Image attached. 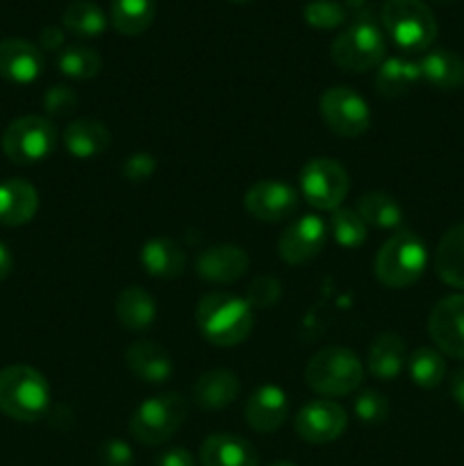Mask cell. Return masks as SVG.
Here are the masks:
<instances>
[{
    "instance_id": "17",
    "label": "cell",
    "mask_w": 464,
    "mask_h": 466,
    "mask_svg": "<svg viewBox=\"0 0 464 466\" xmlns=\"http://www.w3.org/2000/svg\"><path fill=\"white\" fill-rule=\"evenodd\" d=\"M44 71V55L25 39L0 41V77L14 85H30Z\"/></svg>"
},
{
    "instance_id": "37",
    "label": "cell",
    "mask_w": 464,
    "mask_h": 466,
    "mask_svg": "<svg viewBox=\"0 0 464 466\" xmlns=\"http://www.w3.org/2000/svg\"><path fill=\"white\" fill-rule=\"evenodd\" d=\"M280 282L276 280L273 276H257L248 287V296H246V303L250 308H257V309H267L273 308L280 299Z\"/></svg>"
},
{
    "instance_id": "16",
    "label": "cell",
    "mask_w": 464,
    "mask_h": 466,
    "mask_svg": "<svg viewBox=\"0 0 464 466\" xmlns=\"http://www.w3.org/2000/svg\"><path fill=\"white\" fill-rule=\"evenodd\" d=\"M248 253L239 246L221 244L205 248L196 259V273L203 280L217 282V285H230L237 282L248 271Z\"/></svg>"
},
{
    "instance_id": "44",
    "label": "cell",
    "mask_w": 464,
    "mask_h": 466,
    "mask_svg": "<svg viewBox=\"0 0 464 466\" xmlns=\"http://www.w3.org/2000/svg\"><path fill=\"white\" fill-rule=\"evenodd\" d=\"M12 268H14L12 253H9L7 246L0 244V282H3L9 273H12Z\"/></svg>"
},
{
    "instance_id": "46",
    "label": "cell",
    "mask_w": 464,
    "mask_h": 466,
    "mask_svg": "<svg viewBox=\"0 0 464 466\" xmlns=\"http://www.w3.org/2000/svg\"><path fill=\"white\" fill-rule=\"evenodd\" d=\"M232 3H250V0H232Z\"/></svg>"
},
{
    "instance_id": "32",
    "label": "cell",
    "mask_w": 464,
    "mask_h": 466,
    "mask_svg": "<svg viewBox=\"0 0 464 466\" xmlns=\"http://www.w3.org/2000/svg\"><path fill=\"white\" fill-rule=\"evenodd\" d=\"M408 371L414 385L423 387V390H432V387L441 385V380H444L446 362L439 350L430 349V346H419L408 358Z\"/></svg>"
},
{
    "instance_id": "33",
    "label": "cell",
    "mask_w": 464,
    "mask_h": 466,
    "mask_svg": "<svg viewBox=\"0 0 464 466\" xmlns=\"http://www.w3.org/2000/svg\"><path fill=\"white\" fill-rule=\"evenodd\" d=\"M57 66L71 80H94L103 68V57L89 46H68L59 53Z\"/></svg>"
},
{
    "instance_id": "40",
    "label": "cell",
    "mask_w": 464,
    "mask_h": 466,
    "mask_svg": "<svg viewBox=\"0 0 464 466\" xmlns=\"http://www.w3.org/2000/svg\"><path fill=\"white\" fill-rule=\"evenodd\" d=\"M155 168H157V162H155L153 155L135 153L126 159L121 171L130 182H146L150 176H153Z\"/></svg>"
},
{
    "instance_id": "13",
    "label": "cell",
    "mask_w": 464,
    "mask_h": 466,
    "mask_svg": "<svg viewBox=\"0 0 464 466\" xmlns=\"http://www.w3.org/2000/svg\"><path fill=\"white\" fill-rule=\"evenodd\" d=\"M428 332L441 353L464 360V294L446 296L432 308Z\"/></svg>"
},
{
    "instance_id": "23",
    "label": "cell",
    "mask_w": 464,
    "mask_h": 466,
    "mask_svg": "<svg viewBox=\"0 0 464 466\" xmlns=\"http://www.w3.org/2000/svg\"><path fill=\"white\" fill-rule=\"evenodd\" d=\"M112 135H109L107 126L96 118H80L73 121L71 126L64 130L62 144L73 157L77 159H89L107 150Z\"/></svg>"
},
{
    "instance_id": "6",
    "label": "cell",
    "mask_w": 464,
    "mask_h": 466,
    "mask_svg": "<svg viewBox=\"0 0 464 466\" xmlns=\"http://www.w3.org/2000/svg\"><path fill=\"white\" fill-rule=\"evenodd\" d=\"M189 405L177 391L150 396L135 410L130 419V432L144 446H159L171 440L185 423Z\"/></svg>"
},
{
    "instance_id": "35",
    "label": "cell",
    "mask_w": 464,
    "mask_h": 466,
    "mask_svg": "<svg viewBox=\"0 0 464 466\" xmlns=\"http://www.w3.org/2000/svg\"><path fill=\"white\" fill-rule=\"evenodd\" d=\"M303 18L317 30H335L346 21V9L335 0H314L305 5Z\"/></svg>"
},
{
    "instance_id": "10",
    "label": "cell",
    "mask_w": 464,
    "mask_h": 466,
    "mask_svg": "<svg viewBox=\"0 0 464 466\" xmlns=\"http://www.w3.org/2000/svg\"><path fill=\"white\" fill-rule=\"evenodd\" d=\"M318 109L326 126L346 139L362 137L371 127V109L367 100L350 86H330L323 91Z\"/></svg>"
},
{
    "instance_id": "39",
    "label": "cell",
    "mask_w": 464,
    "mask_h": 466,
    "mask_svg": "<svg viewBox=\"0 0 464 466\" xmlns=\"http://www.w3.org/2000/svg\"><path fill=\"white\" fill-rule=\"evenodd\" d=\"M100 466H135V453L123 440H107L100 446Z\"/></svg>"
},
{
    "instance_id": "28",
    "label": "cell",
    "mask_w": 464,
    "mask_h": 466,
    "mask_svg": "<svg viewBox=\"0 0 464 466\" xmlns=\"http://www.w3.org/2000/svg\"><path fill=\"white\" fill-rule=\"evenodd\" d=\"M417 82H421L419 62L405 57H389L380 64L376 76V91L385 98H400Z\"/></svg>"
},
{
    "instance_id": "43",
    "label": "cell",
    "mask_w": 464,
    "mask_h": 466,
    "mask_svg": "<svg viewBox=\"0 0 464 466\" xmlns=\"http://www.w3.org/2000/svg\"><path fill=\"white\" fill-rule=\"evenodd\" d=\"M450 396H453L455 403L459 405V410H464V367L453 373V380H450Z\"/></svg>"
},
{
    "instance_id": "15",
    "label": "cell",
    "mask_w": 464,
    "mask_h": 466,
    "mask_svg": "<svg viewBox=\"0 0 464 466\" xmlns=\"http://www.w3.org/2000/svg\"><path fill=\"white\" fill-rule=\"evenodd\" d=\"M289 414V400L277 385H262L246 400V423L259 435H271L280 431Z\"/></svg>"
},
{
    "instance_id": "9",
    "label": "cell",
    "mask_w": 464,
    "mask_h": 466,
    "mask_svg": "<svg viewBox=\"0 0 464 466\" xmlns=\"http://www.w3.org/2000/svg\"><path fill=\"white\" fill-rule=\"evenodd\" d=\"M350 180L346 168L339 162L328 157L309 159L300 168V191L305 200L317 209H332L339 208L344 198L348 196Z\"/></svg>"
},
{
    "instance_id": "31",
    "label": "cell",
    "mask_w": 464,
    "mask_h": 466,
    "mask_svg": "<svg viewBox=\"0 0 464 466\" xmlns=\"http://www.w3.org/2000/svg\"><path fill=\"white\" fill-rule=\"evenodd\" d=\"M62 25L64 30H68L71 35L94 39V36L103 35L105 32L107 18H105V12L96 3H89V0H76V3H71L64 9Z\"/></svg>"
},
{
    "instance_id": "27",
    "label": "cell",
    "mask_w": 464,
    "mask_h": 466,
    "mask_svg": "<svg viewBox=\"0 0 464 466\" xmlns=\"http://www.w3.org/2000/svg\"><path fill=\"white\" fill-rule=\"evenodd\" d=\"M157 317V305L153 296L141 287H127L116 299V319L126 330H148Z\"/></svg>"
},
{
    "instance_id": "38",
    "label": "cell",
    "mask_w": 464,
    "mask_h": 466,
    "mask_svg": "<svg viewBox=\"0 0 464 466\" xmlns=\"http://www.w3.org/2000/svg\"><path fill=\"white\" fill-rule=\"evenodd\" d=\"M77 105H80V100H77L76 91L64 85L50 86L44 94V109L50 116H68V114L76 112Z\"/></svg>"
},
{
    "instance_id": "7",
    "label": "cell",
    "mask_w": 464,
    "mask_h": 466,
    "mask_svg": "<svg viewBox=\"0 0 464 466\" xmlns=\"http://www.w3.org/2000/svg\"><path fill=\"white\" fill-rule=\"evenodd\" d=\"M387 53L385 35L371 18H359L332 41V62L348 73H367L382 64Z\"/></svg>"
},
{
    "instance_id": "20",
    "label": "cell",
    "mask_w": 464,
    "mask_h": 466,
    "mask_svg": "<svg viewBox=\"0 0 464 466\" xmlns=\"http://www.w3.org/2000/svg\"><path fill=\"white\" fill-rule=\"evenodd\" d=\"M126 362L130 371L148 385H162L173 376L171 355L155 341L141 339L127 346Z\"/></svg>"
},
{
    "instance_id": "42",
    "label": "cell",
    "mask_w": 464,
    "mask_h": 466,
    "mask_svg": "<svg viewBox=\"0 0 464 466\" xmlns=\"http://www.w3.org/2000/svg\"><path fill=\"white\" fill-rule=\"evenodd\" d=\"M41 48L44 50H59L64 44V30L59 25H45L39 35Z\"/></svg>"
},
{
    "instance_id": "22",
    "label": "cell",
    "mask_w": 464,
    "mask_h": 466,
    "mask_svg": "<svg viewBox=\"0 0 464 466\" xmlns=\"http://www.w3.org/2000/svg\"><path fill=\"white\" fill-rule=\"evenodd\" d=\"M435 271L441 282L464 289V223L449 228L435 250Z\"/></svg>"
},
{
    "instance_id": "29",
    "label": "cell",
    "mask_w": 464,
    "mask_h": 466,
    "mask_svg": "<svg viewBox=\"0 0 464 466\" xmlns=\"http://www.w3.org/2000/svg\"><path fill=\"white\" fill-rule=\"evenodd\" d=\"M157 3L155 0H112L109 18L118 35L136 36L144 35L155 21Z\"/></svg>"
},
{
    "instance_id": "5",
    "label": "cell",
    "mask_w": 464,
    "mask_h": 466,
    "mask_svg": "<svg viewBox=\"0 0 464 466\" xmlns=\"http://www.w3.org/2000/svg\"><path fill=\"white\" fill-rule=\"evenodd\" d=\"M362 364L359 358L341 346H328L318 350L305 367V382L321 396L353 394L362 385Z\"/></svg>"
},
{
    "instance_id": "12",
    "label": "cell",
    "mask_w": 464,
    "mask_h": 466,
    "mask_svg": "<svg viewBox=\"0 0 464 466\" xmlns=\"http://www.w3.org/2000/svg\"><path fill=\"white\" fill-rule=\"evenodd\" d=\"M326 221L317 217V214H305V217L296 218L282 232L280 241H277V253H280L282 262L298 267V264H305L317 258L323 250V246H326Z\"/></svg>"
},
{
    "instance_id": "24",
    "label": "cell",
    "mask_w": 464,
    "mask_h": 466,
    "mask_svg": "<svg viewBox=\"0 0 464 466\" xmlns=\"http://www.w3.org/2000/svg\"><path fill=\"white\" fill-rule=\"evenodd\" d=\"M408 364V350H405L403 337L394 332H382L373 339L368 350V371L373 378L382 382H389L400 376V371Z\"/></svg>"
},
{
    "instance_id": "4",
    "label": "cell",
    "mask_w": 464,
    "mask_h": 466,
    "mask_svg": "<svg viewBox=\"0 0 464 466\" xmlns=\"http://www.w3.org/2000/svg\"><path fill=\"white\" fill-rule=\"evenodd\" d=\"M382 25L405 53H423L437 39V18L423 0H385Z\"/></svg>"
},
{
    "instance_id": "1",
    "label": "cell",
    "mask_w": 464,
    "mask_h": 466,
    "mask_svg": "<svg viewBox=\"0 0 464 466\" xmlns=\"http://www.w3.org/2000/svg\"><path fill=\"white\" fill-rule=\"evenodd\" d=\"M196 323L207 341L217 346H237L253 330V309L244 299L214 291L200 299Z\"/></svg>"
},
{
    "instance_id": "30",
    "label": "cell",
    "mask_w": 464,
    "mask_h": 466,
    "mask_svg": "<svg viewBox=\"0 0 464 466\" xmlns=\"http://www.w3.org/2000/svg\"><path fill=\"white\" fill-rule=\"evenodd\" d=\"M358 214L367 226L380 228V230H396L403 223V209L396 203L394 196L385 191H368L359 198Z\"/></svg>"
},
{
    "instance_id": "47",
    "label": "cell",
    "mask_w": 464,
    "mask_h": 466,
    "mask_svg": "<svg viewBox=\"0 0 464 466\" xmlns=\"http://www.w3.org/2000/svg\"><path fill=\"white\" fill-rule=\"evenodd\" d=\"M439 3H450V0H439Z\"/></svg>"
},
{
    "instance_id": "3",
    "label": "cell",
    "mask_w": 464,
    "mask_h": 466,
    "mask_svg": "<svg viewBox=\"0 0 464 466\" xmlns=\"http://www.w3.org/2000/svg\"><path fill=\"white\" fill-rule=\"evenodd\" d=\"M428 267V248L414 232L400 230L382 244L376 255V278L389 289H405L423 276Z\"/></svg>"
},
{
    "instance_id": "19",
    "label": "cell",
    "mask_w": 464,
    "mask_h": 466,
    "mask_svg": "<svg viewBox=\"0 0 464 466\" xmlns=\"http://www.w3.org/2000/svg\"><path fill=\"white\" fill-rule=\"evenodd\" d=\"M200 464L203 466H259V455L244 437L218 435L207 437L200 446Z\"/></svg>"
},
{
    "instance_id": "21",
    "label": "cell",
    "mask_w": 464,
    "mask_h": 466,
    "mask_svg": "<svg viewBox=\"0 0 464 466\" xmlns=\"http://www.w3.org/2000/svg\"><path fill=\"white\" fill-rule=\"evenodd\" d=\"M141 267L146 273L159 280H173L180 278L187 268V255L180 246L168 237H155L146 241L139 253Z\"/></svg>"
},
{
    "instance_id": "8",
    "label": "cell",
    "mask_w": 464,
    "mask_h": 466,
    "mask_svg": "<svg viewBox=\"0 0 464 466\" xmlns=\"http://www.w3.org/2000/svg\"><path fill=\"white\" fill-rule=\"evenodd\" d=\"M57 146L55 126L44 116H21L3 132V153L14 164H36Z\"/></svg>"
},
{
    "instance_id": "45",
    "label": "cell",
    "mask_w": 464,
    "mask_h": 466,
    "mask_svg": "<svg viewBox=\"0 0 464 466\" xmlns=\"http://www.w3.org/2000/svg\"><path fill=\"white\" fill-rule=\"evenodd\" d=\"M271 466H296V464H291V462H276V464H271Z\"/></svg>"
},
{
    "instance_id": "25",
    "label": "cell",
    "mask_w": 464,
    "mask_h": 466,
    "mask_svg": "<svg viewBox=\"0 0 464 466\" xmlns=\"http://www.w3.org/2000/svg\"><path fill=\"white\" fill-rule=\"evenodd\" d=\"M421 80L439 91H455L464 86V59L453 50H430L419 62Z\"/></svg>"
},
{
    "instance_id": "11",
    "label": "cell",
    "mask_w": 464,
    "mask_h": 466,
    "mask_svg": "<svg viewBox=\"0 0 464 466\" xmlns=\"http://www.w3.org/2000/svg\"><path fill=\"white\" fill-rule=\"evenodd\" d=\"M298 191L280 180H259L246 191L244 208L253 218L264 223L287 221L298 209Z\"/></svg>"
},
{
    "instance_id": "18",
    "label": "cell",
    "mask_w": 464,
    "mask_h": 466,
    "mask_svg": "<svg viewBox=\"0 0 464 466\" xmlns=\"http://www.w3.org/2000/svg\"><path fill=\"white\" fill-rule=\"evenodd\" d=\"M39 208L36 189L23 177H9L0 182V226H25L35 218Z\"/></svg>"
},
{
    "instance_id": "34",
    "label": "cell",
    "mask_w": 464,
    "mask_h": 466,
    "mask_svg": "<svg viewBox=\"0 0 464 466\" xmlns=\"http://www.w3.org/2000/svg\"><path fill=\"white\" fill-rule=\"evenodd\" d=\"M367 223L362 221V217L358 214V209L348 208H337L332 209L330 217V232L335 237V241L344 248H358L367 241Z\"/></svg>"
},
{
    "instance_id": "2",
    "label": "cell",
    "mask_w": 464,
    "mask_h": 466,
    "mask_svg": "<svg viewBox=\"0 0 464 466\" xmlns=\"http://www.w3.org/2000/svg\"><path fill=\"white\" fill-rule=\"evenodd\" d=\"M50 408V387L36 369L14 364L0 371V412L16 421H39Z\"/></svg>"
},
{
    "instance_id": "14",
    "label": "cell",
    "mask_w": 464,
    "mask_h": 466,
    "mask_svg": "<svg viewBox=\"0 0 464 466\" xmlns=\"http://www.w3.org/2000/svg\"><path fill=\"white\" fill-rule=\"evenodd\" d=\"M346 423H348V417L339 403L317 399L300 408L294 426L300 440L309 441V444H330V441L339 440L341 432L346 431Z\"/></svg>"
},
{
    "instance_id": "26",
    "label": "cell",
    "mask_w": 464,
    "mask_h": 466,
    "mask_svg": "<svg viewBox=\"0 0 464 466\" xmlns=\"http://www.w3.org/2000/svg\"><path fill=\"white\" fill-rule=\"evenodd\" d=\"M239 396V378L227 369L203 373L194 385V400L203 410H223Z\"/></svg>"
},
{
    "instance_id": "36",
    "label": "cell",
    "mask_w": 464,
    "mask_h": 466,
    "mask_svg": "<svg viewBox=\"0 0 464 466\" xmlns=\"http://www.w3.org/2000/svg\"><path fill=\"white\" fill-rule=\"evenodd\" d=\"M353 410L359 421L368 423V426H378V423H382L389 417V400L380 391L367 390L358 394V399L353 400Z\"/></svg>"
},
{
    "instance_id": "41",
    "label": "cell",
    "mask_w": 464,
    "mask_h": 466,
    "mask_svg": "<svg viewBox=\"0 0 464 466\" xmlns=\"http://www.w3.org/2000/svg\"><path fill=\"white\" fill-rule=\"evenodd\" d=\"M155 466H196V458L187 449L177 446V449H168L159 453Z\"/></svg>"
}]
</instances>
